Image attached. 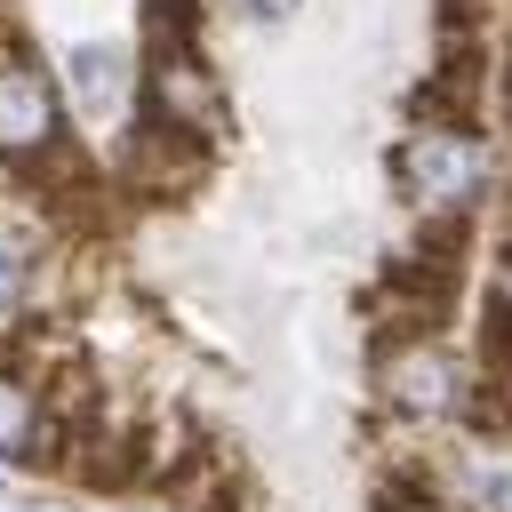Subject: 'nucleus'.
<instances>
[{
	"instance_id": "nucleus-1",
	"label": "nucleus",
	"mask_w": 512,
	"mask_h": 512,
	"mask_svg": "<svg viewBox=\"0 0 512 512\" xmlns=\"http://www.w3.org/2000/svg\"><path fill=\"white\" fill-rule=\"evenodd\" d=\"M480 176H488V160H480V144H472L464 128H416V136L400 144V184L424 200V216L464 208V200L480 192Z\"/></svg>"
},
{
	"instance_id": "nucleus-2",
	"label": "nucleus",
	"mask_w": 512,
	"mask_h": 512,
	"mask_svg": "<svg viewBox=\"0 0 512 512\" xmlns=\"http://www.w3.org/2000/svg\"><path fill=\"white\" fill-rule=\"evenodd\" d=\"M200 176H208V136H192V128L144 120L128 136V152H120V192H136V200H176Z\"/></svg>"
},
{
	"instance_id": "nucleus-3",
	"label": "nucleus",
	"mask_w": 512,
	"mask_h": 512,
	"mask_svg": "<svg viewBox=\"0 0 512 512\" xmlns=\"http://www.w3.org/2000/svg\"><path fill=\"white\" fill-rule=\"evenodd\" d=\"M384 368V400L400 408V416H424V424H448V416H464L472 408V384H464V368L440 352V344H400L392 360H376Z\"/></svg>"
},
{
	"instance_id": "nucleus-4",
	"label": "nucleus",
	"mask_w": 512,
	"mask_h": 512,
	"mask_svg": "<svg viewBox=\"0 0 512 512\" xmlns=\"http://www.w3.org/2000/svg\"><path fill=\"white\" fill-rule=\"evenodd\" d=\"M64 128H56V88L32 56H0V160H40L56 152Z\"/></svg>"
},
{
	"instance_id": "nucleus-5",
	"label": "nucleus",
	"mask_w": 512,
	"mask_h": 512,
	"mask_svg": "<svg viewBox=\"0 0 512 512\" xmlns=\"http://www.w3.org/2000/svg\"><path fill=\"white\" fill-rule=\"evenodd\" d=\"M480 88H488L480 48H472V40H448V56H440V64L424 72V88H416V120H424V128H472Z\"/></svg>"
},
{
	"instance_id": "nucleus-6",
	"label": "nucleus",
	"mask_w": 512,
	"mask_h": 512,
	"mask_svg": "<svg viewBox=\"0 0 512 512\" xmlns=\"http://www.w3.org/2000/svg\"><path fill=\"white\" fill-rule=\"evenodd\" d=\"M0 456H8V464H56V456H64V424H56L8 368H0Z\"/></svg>"
},
{
	"instance_id": "nucleus-7",
	"label": "nucleus",
	"mask_w": 512,
	"mask_h": 512,
	"mask_svg": "<svg viewBox=\"0 0 512 512\" xmlns=\"http://www.w3.org/2000/svg\"><path fill=\"white\" fill-rule=\"evenodd\" d=\"M464 512H512V440H472L448 472Z\"/></svg>"
},
{
	"instance_id": "nucleus-8",
	"label": "nucleus",
	"mask_w": 512,
	"mask_h": 512,
	"mask_svg": "<svg viewBox=\"0 0 512 512\" xmlns=\"http://www.w3.org/2000/svg\"><path fill=\"white\" fill-rule=\"evenodd\" d=\"M480 376L512 408V288H488V304H480Z\"/></svg>"
},
{
	"instance_id": "nucleus-9",
	"label": "nucleus",
	"mask_w": 512,
	"mask_h": 512,
	"mask_svg": "<svg viewBox=\"0 0 512 512\" xmlns=\"http://www.w3.org/2000/svg\"><path fill=\"white\" fill-rule=\"evenodd\" d=\"M144 40H152V56H200V8L192 0H144Z\"/></svg>"
},
{
	"instance_id": "nucleus-10",
	"label": "nucleus",
	"mask_w": 512,
	"mask_h": 512,
	"mask_svg": "<svg viewBox=\"0 0 512 512\" xmlns=\"http://www.w3.org/2000/svg\"><path fill=\"white\" fill-rule=\"evenodd\" d=\"M72 88H80V96L104 112V104H120L128 72H120V56H112V48H96V40H88V48H72Z\"/></svg>"
},
{
	"instance_id": "nucleus-11",
	"label": "nucleus",
	"mask_w": 512,
	"mask_h": 512,
	"mask_svg": "<svg viewBox=\"0 0 512 512\" xmlns=\"http://www.w3.org/2000/svg\"><path fill=\"white\" fill-rule=\"evenodd\" d=\"M24 288H32V256H24V240L0 232V320L24 304Z\"/></svg>"
},
{
	"instance_id": "nucleus-12",
	"label": "nucleus",
	"mask_w": 512,
	"mask_h": 512,
	"mask_svg": "<svg viewBox=\"0 0 512 512\" xmlns=\"http://www.w3.org/2000/svg\"><path fill=\"white\" fill-rule=\"evenodd\" d=\"M192 504H200V512H248V496H240V480H232L224 464H216V472L192 488Z\"/></svg>"
},
{
	"instance_id": "nucleus-13",
	"label": "nucleus",
	"mask_w": 512,
	"mask_h": 512,
	"mask_svg": "<svg viewBox=\"0 0 512 512\" xmlns=\"http://www.w3.org/2000/svg\"><path fill=\"white\" fill-rule=\"evenodd\" d=\"M472 16H480V0H440V32H448V40H464Z\"/></svg>"
},
{
	"instance_id": "nucleus-14",
	"label": "nucleus",
	"mask_w": 512,
	"mask_h": 512,
	"mask_svg": "<svg viewBox=\"0 0 512 512\" xmlns=\"http://www.w3.org/2000/svg\"><path fill=\"white\" fill-rule=\"evenodd\" d=\"M240 8H248V16H280L288 0H240Z\"/></svg>"
},
{
	"instance_id": "nucleus-15",
	"label": "nucleus",
	"mask_w": 512,
	"mask_h": 512,
	"mask_svg": "<svg viewBox=\"0 0 512 512\" xmlns=\"http://www.w3.org/2000/svg\"><path fill=\"white\" fill-rule=\"evenodd\" d=\"M0 512H64V504H0Z\"/></svg>"
},
{
	"instance_id": "nucleus-16",
	"label": "nucleus",
	"mask_w": 512,
	"mask_h": 512,
	"mask_svg": "<svg viewBox=\"0 0 512 512\" xmlns=\"http://www.w3.org/2000/svg\"><path fill=\"white\" fill-rule=\"evenodd\" d=\"M504 120H512V64H504Z\"/></svg>"
},
{
	"instance_id": "nucleus-17",
	"label": "nucleus",
	"mask_w": 512,
	"mask_h": 512,
	"mask_svg": "<svg viewBox=\"0 0 512 512\" xmlns=\"http://www.w3.org/2000/svg\"><path fill=\"white\" fill-rule=\"evenodd\" d=\"M496 248H504V264H512V216H504V240H496Z\"/></svg>"
},
{
	"instance_id": "nucleus-18",
	"label": "nucleus",
	"mask_w": 512,
	"mask_h": 512,
	"mask_svg": "<svg viewBox=\"0 0 512 512\" xmlns=\"http://www.w3.org/2000/svg\"><path fill=\"white\" fill-rule=\"evenodd\" d=\"M384 512H432V504H384Z\"/></svg>"
}]
</instances>
